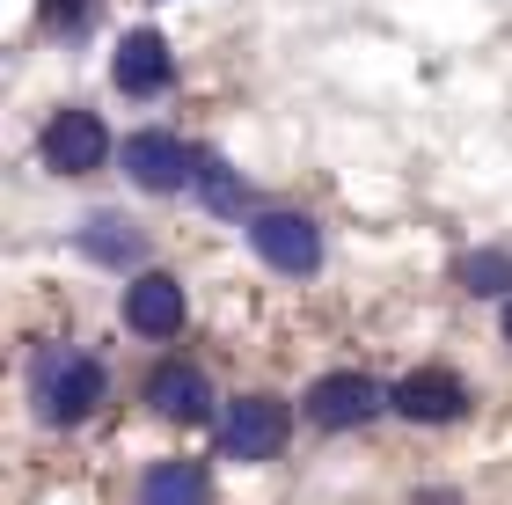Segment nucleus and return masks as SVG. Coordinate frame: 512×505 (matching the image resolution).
<instances>
[{
    "label": "nucleus",
    "mask_w": 512,
    "mask_h": 505,
    "mask_svg": "<svg viewBox=\"0 0 512 505\" xmlns=\"http://www.w3.org/2000/svg\"><path fill=\"white\" fill-rule=\"evenodd\" d=\"M198 191H205V205H213V213H242V183H235V169L220 162V154H198Z\"/></svg>",
    "instance_id": "ddd939ff"
},
{
    "label": "nucleus",
    "mask_w": 512,
    "mask_h": 505,
    "mask_svg": "<svg viewBox=\"0 0 512 505\" xmlns=\"http://www.w3.org/2000/svg\"><path fill=\"white\" fill-rule=\"evenodd\" d=\"M118 88L125 96H161L169 88V44H161V30H132L125 44H118Z\"/></svg>",
    "instance_id": "9d476101"
},
{
    "label": "nucleus",
    "mask_w": 512,
    "mask_h": 505,
    "mask_svg": "<svg viewBox=\"0 0 512 505\" xmlns=\"http://www.w3.org/2000/svg\"><path fill=\"white\" fill-rule=\"evenodd\" d=\"M213 484H205V462H154L147 484H139V505H205Z\"/></svg>",
    "instance_id": "9b49d317"
},
{
    "label": "nucleus",
    "mask_w": 512,
    "mask_h": 505,
    "mask_svg": "<svg viewBox=\"0 0 512 505\" xmlns=\"http://www.w3.org/2000/svg\"><path fill=\"white\" fill-rule=\"evenodd\" d=\"M103 154H110V132H103L96 110H59V118L44 125V162L66 169V176L103 169Z\"/></svg>",
    "instance_id": "39448f33"
},
{
    "label": "nucleus",
    "mask_w": 512,
    "mask_h": 505,
    "mask_svg": "<svg viewBox=\"0 0 512 505\" xmlns=\"http://www.w3.org/2000/svg\"><path fill=\"white\" fill-rule=\"evenodd\" d=\"M37 403H44V418H52V425L88 418V410L103 403V366L88 359V352H44V366H37Z\"/></svg>",
    "instance_id": "f257e3e1"
},
{
    "label": "nucleus",
    "mask_w": 512,
    "mask_h": 505,
    "mask_svg": "<svg viewBox=\"0 0 512 505\" xmlns=\"http://www.w3.org/2000/svg\"><path fill=\"white\" fill-rule=\"evenodd\" d=\"M388 396L366 374H322L315 388H308V418L322 425V432H352V425H366L381 410Z\"/></svg>",
    "instance_id": "423d86ee"
},
{
    "label": "nucleus",
    "mask_w": 512,
    "mask_h": 505,
    "mask_svg": "<svg viewBox=\"0 0 512 505\" xmlns=\"http://www.w3.org/2000/svg\"><path fill=\"white\" fill-rule=\"evenodd\" d=\"M388 403L403 410L410 425H454L461 410H469V388H461L447 366H425V374H410V381H395L388 388Z\"/></svg>",
    "instance_id": "0eeeda50"
},
{
    "label": "nucleus",
    "mask_w": 512,
    "mask_h": 505,
    "mask_svg": "<svg viewBox=\"0 0 512 505\" xmlns=\"http://www.w3.org/2000/svg\"><path fill=\"white\" fill-rule=\"evenodd\" d=\"M44 15L66 22V30H81V22H88V0H44Z\"/></svg>",
    "instance_id": "2eb2a0df"
},
{
    "label": "nucleus",
    "mask_w": 512,
    "mask_h": 505,
    "mask_svg": "<svg viewBox=\"0 0 512 505\" xmlns=\"http://www.w3.org/2000/svg\"><path fill=\"white\" fill-rule=\"evenodd\" d=\"M461 286H469V293H505L512 286V257H505V249H476V257H461Z\"/></svg>",
    "instance_id": "4468645a"
},
{
    "label": "nucleus",
    "mask_w": 512,
    "mask_h": 505,
    "mask_svg": "<svg viewBox=\"0 0 512 505\" xmlns=\"http://www.w3.org/2000/svg\"><path fill=\"white\" fill-rule=\"evenodd\" d=\"M125 176L139 191H183L198 176V154L176 140V132H132L125 140Z\"/></svg>",
    "instance_id": "20e7f679"
},
{
    "label": "nucleus",
    "mask_w": 512,
    "mask_h": 505,
    "mask_svg": "<svg viewBox=\"0 0 512 505\" xmlns=\"http://www.w3.org/2000/svg\"><path fill=\"white\" fill-rule=\"evenodd\" d=\"M81 249H88L96 264H139V249H147V242H139V227H132V220L96 213V220L81 227Z\"/></svg>",
    "instance_id": "f8f14e48"
},
{
    "label": "nucleus",
    "mask_w": 512,
    "mask_h": 505,
    "mask_svg": "<svg viewBox=\"0 0 512 505\" xmlns=\"http://www.w3.org/2000/svg\"><path fill=\"white\" fill-rule=\"evenodd\" d=\"M417 505H454V498H447V491H425V498H417Z\"/></svg>",
    "instance_id": "dca6fc26"
},
{
    "label": "nucleus",
    "mask_w": 512,
    "mask_h": 505,
    "mask_svg": "<svg viewBox=\"0 0 512 505\" xmlns=\"http://www.w3.org/2000/svg\"><path fill=\"white\" fill-rule=\"evenodd\" d=\"M286 403L278 396H242L235 410H227V425H220V447L235 454V462H271L278 447H286Z\"/></svg>",
    "instance_id": "f03ea898"
},
{
    "label": "nucleus",
    "mask_w": 512,
    "mask_h": 505,
    "mask_svg": "<svg viewBox=\"0 0 512 505\" xmlns=\"http://www.w3.org/2000/svg\"><path fill=\"white\" fill-rule=\"evenodd\" d=\"M249 242H256V257L271 271H293V279H308L322 264V235H315V220H300V213H256Z\"/></svg>",
    "instance_id": "7ed1b4c3"
},
{
    "label": "nucleus",
    "mask_w": 512,
    "mask_h": 505,
    "mask_svg": "<svg viewBox=\"0 0 512 505\" xmlns=\"http://www.w3.org/2000/svg\"><path fill=\"white\" fill-rule=\"evenodd\" d=\"M505 337H512V308H505Z\"/></svg>",
    "instance_id": "f3484780"
},
{
    "label": "nucleus",
    "mask_w": 512,
    "mask_h": 505,
    "mask_svg": "<svg viewBox=\"0 0 512 505\" xmlns=\"http://www.w3.org/2000/svg\"><path fill=\"white\" fill-rule=\"evenodd\" d=\"M125 323L139 337H176L183 330V286L161 279V271H147V279L125 286Z\"/></svg>",
    "instance_id": "1a4fd4ad"
},
{
    "label": "nucleus",
    "mask_w": 512,
    "mask_h": 505,
    "mask_svg": "<svg viewBox=\"0 0 512 505\" xmlns=\"http://www.w3.org/2000/svg\"><path fill=\"white\" fill-rule=\"evenodd\" d=\"M147 403H154V418H169V425H205L213 418V388H205V374L183 366V359H161L147 374Z\"/></svg>",
    "instance_id": "6e6552de"
}]
</instances>
